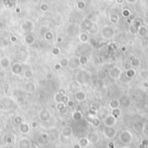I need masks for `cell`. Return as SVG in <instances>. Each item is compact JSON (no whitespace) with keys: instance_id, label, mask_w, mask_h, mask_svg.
<instances>
[{"instance_id":"3957f363","label":"cell","mask_w":148,"mask_h":148,"mask_svg":"<svg viewBox=\"0 0 148 148\" xmlns=\"http://www.w3.org/2000/svg\"><path fill=\"white\" fill-rule=\"evenodd\" d=\"M102 122L105 126L107 127H112V126H115L117 122H118V119L114 117L112 114H108L106 117L102 119Z\"/></svg>"},{"instance_id":"52a82bcc","label":"cell","mask_w":148,"mask_h":148,"mask_svg":"<svg viewBox=\"0 0 148 148\" xmlns=\"http://www.w3.org/2000/svg\"><path fill=\"white\" fill-rule=\"evenodd\" d=\"M120 107H121L120 100H119V99H112L111 101H109L108 107L111 109V110H114V109H117V108H120Z\"/></svg>"},{"instance_id":"4fadbf2b","label":"cell","mask_w":148,"mask_h":148,"mask_svg":"<svg viewBox=\"0 0 148 148\" xmlns=\"http://www.w3.org/2000/svg\"><path fill=\"white\" fill-rule=\"evenodd\" d=\"M114 117H116L117 119L120 118V117L121 116V114H122V111H121L120 108H117V109H114V110L111 111V113Z\"/></svg>"},{"instance_id":"ba28073f","label":"cell","mask_w":148,"mask_h":148,"mask_svg":"<svg viewBox=\"0 0 148 148\" xmlns=\"http://www.w3.org/2000/svg\"><path fill=\"white\" fill-rule=\"evenodd\" d=\"M129 64L131 66V68H140V67L141 66V61H140V58L134 56L133 59H131V60H130V63Z\"/></svg>"},{"instance_id":"603a6c76","label":"cell","mask_w":148,"mask_h":148,"mask_svg":"<svg viewBox=\"0 0 148 148\" xmlns=\"http://www.w3.org/2000/svg\"><path fill=\"white\" fill-rule=\"evenodd\" d=\"M147 101H148V95H147Z\"/></svg>"},{"instance_id":"ffe728a7","label":"cell","mask_w":148,"mask_h":148,"mask_svg":"<svg viewBox=\"0 0 148 148\" xmlns=\"http://www.w3.org/2000/svg\"><path fill=\"white\" fill-rule=\"evenodd\" d=\"M120 148H130L128 145H123V146H121Z\"/></svg>"},{"instance_id":"8fae6325","label":"cell","mask_w":148,"mask_h":148,"mask_svg":"<svg viewBox=\"0 0 148 148\" xmlns=\"http://www.w3.org/2000/svg\"><path fill=\"white\" fill-rule=\"evenodd\" d=\"M78 144L81 145V147H87L88 145L90 144V142L87 137H83V138H81V139L79 140Z\"/></svg>"},{"instance_id":"e0dca14e","label":"cell","mask_w":148,"mask_h":148,"mask_svg":"<svg viewBox=\"0 0 148 148\" xmlns=\"http://www.w3.org/2000/svg\"><path fill=\"white\" fill-rule=\"evenodd\" d=\"M81 63H82V64H86V63H88V57H86V56H83L81 58Z\"/></svg>"},{"instance_id":"ac0fdd59","label":"cell","mask_w":148,"mask_h":148,"mask_svg":"<svg viewBox=\"0 0 148 148\" xmlns=\"http://www.w3.org/2000/svg\"><path fill=\"white\" fill-rule=\"evenodd\" d=\"M112 48H113L114 49H118L119 48H120V44L118 43V42H113V44H112Z\"/></svg>"},{"instance_id":"44dd1931","label":"cell","mask_w":148,"mask_h":148,"mask_svg":"<svg viewBox=\"0 0 148 148\" xmlns=\"http://www.w3.org/2000/svg\"><path fill=\"white\" fill-rule=\"evenodd\" d=\"M1 133H2V131H1V130H0V135H1Z\"/></svg>"},{"instance_id":"7c38bea8","label":"cell","mask_w":148,"mask_h":148,"mask_svg":"<svg viewBox=\"0 0 148 148\" xmlns=\"http://www.w3.org/2000/svg\"><path fill=\"white\" fill-rule=\"evenodd\" d=\"M73 133V129L69 126H67V127L63 128V130L62 131V134L63 136H65V137H69V136L72 135Z\"/></svg>"},{"instance_id":"8992f818","label":"cell","mask_w":148,"mask_h":148,"mask_svg":"<svg viewBox=\"0 0 148 148\" xmlns=\"http://www.w3.org/2000/svg\"><path fill=\"white\" fill-rule=\"evenodd\" d=\"M88 139L91 144H97V143L100 141V140H101V137H100L99 133L94 132V133H90V134L88 135Z\"/></svg>"},{"instance_id":"9a60e30c","label":"cell","mask_w":148,"mask_h":148,"mask_svg":"<svg viewBox=\"0 0 148 148\" xmlns=\"http://www.w3.org/2000/svg\"><path fill=\"white\" fill-rule=\"evenodd\" d=\"M73 118H74V120H81V119L82 118V114H81L80 112H75V113L73 114Z\"/></svg>"},{"instance_id":"6da1fadb","label":"cell","mask_w":148,"mask_h":148,"mask_svg":"<svg viewBox=\"0 0 148 148\" xmlns=\"http://www.w3.org/2000/svg\"><path fill=\"white\" fill-rule=\"evenodd\" d=\"M133 133L129 130H123L119 134V141L124 145H129L133 142Z\"/></svg>"},{"instance_id":"d6986e66","label":"cell","mask_w":148,"mask_h":148,"mask_svg":"<svg viewBox=\"0 0 148 148\" xmlns=\"http://www.w3.org/2000/svg\"><path fill=\"white\" fill-rule=\"evenodd\" d=\"M74 148H81V145L79 144H75V145H74Z\"/></svg>"},{"instance_id":"9c48e42d","label":"cell","mask_w":148,"mask_h":148,"mask_svg":"<svg viewBox=\"0 0 148 148\" xmlns=\"http://www.w3.org/2000/svg\"><path fill=\"white\" fill-rule=\"evenodd\" d=\"M125 75H126V78H128V79H133V78L136 75V69H135V68H127V69L126 70Z\"/></svg>"},{"instance_id":"7402d4cb","label":"cell","mask_w":148,"mask_h":148,"mask_svg":"<svg viewBox=\"0 0 148 148\" xmlns=\"http://www.w3.org/2000/svg\"><path fill=\"white\" fill-rule=\"evenodd\" d=\"M145 148H148V145H147V146H146V147H145Z\"/></svg>"},{"instance_id":"cb8c5ba5","label":"cell","mask_w":148,"mask_h":148,"mask_svg":"<svg viewBox=\"0 0 148 148\" xmlns=\"http://www.w3.org/2000/svg\"><path fill=\"white\" fill-rule=\"evenodd\" d=\"M147 83H148V82H147Z\"/></svg>"},{"instance_id":"5b68a950","label":"cell","mask_w":148,"mask_h":148,"mask_svg":"<svg viewBox=\"0 0 148 148\" xmlns=\"http://www.w3.org/2000/svg\"><path fill=\"white\" fill-rule=\"evenodd\" d=\"M134 132L136 133H142L144 132L145 128V125L143 121H140V120H137L135 122H133V126H132Z\"/></svg>"},{"instance_id":"2e32d148","label":"cell","mask_w":148,"mask_h":148,"mask_svg":"<svg viewBox=\"0 0 148 148\" xmlns=\"http://www.w3.org/2000/svg\"><path fill=\"white\" fill-rule=\"evenodd\" d=\"M29 129H30V128H29V125H27V124H23L20 127V131H22L23 133H26L27 132H29Z\"/></svg>"},{"instance_id":"5bb4252c","label":"cell","mask_w":148,"mask_h":148,"mask_svg":"<svg viewBox=\"0 0 148 148\" xmlns=\"http://www.w3.org/2000/svg\"><path fill=\"white\" fill-rule=\"evenodd\" d=\"M140 76L143 79L148 78V70L147 69H142L140 71Z\"/></svg>"},{"instance_id":"277c9868","label":"cell","mask_w":148,"mask_h":148,"mask_svg":"<svg viewBox=\"0 0 148 148\" xmlns=\"http://www.w3.org/2000/svg\"><path fill=\"white\" fill-rule=\"evenodd\" d=\"M121 75H122V70L120 67H113L109 69L108 75L109 77L114 79V80H118L120 78Z\"/></svg>"},{"instance_id":"30bf717a","label":"cell","mask_w":148,"mask_h":148,"mask_svg":"<svg viewBox=\"0 0 148 148\" xmlns=\"http://www.w3.org/2000/svg\"><path fill=\"white\" fill-rule=\"evenodd\" d=\"M90 122H91V125L93 126H94V127H99L101 124V120L99 118V117H96L94 115L93 118L91 119V120H90Z\"/></svg>"},{"instance_id":"7a4b0ae2","label":"cell","mask_w":148,"mask_h":148,"mask_svg":"<svg viewBox=\"0 0 148 148\" xmlns=\"http://www.w3.org/2000/svg\"><path fill=\"white\" fill-rule=\"evenodd\" d=\"M102 134L106 140H112L117 136V129L115 126H112V127L104 126L103 130H102Z\"/></svg>"}]
</instances>
